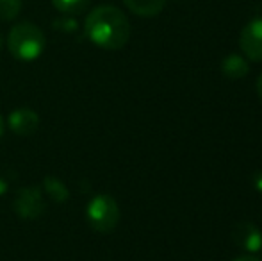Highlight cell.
Masks as SVG:
<instances>
[{
  "instance_id": "obj_1",
  "label": "cell",
  "mask_w": 262,
  "mask_h": 261,
  "mask_svg": "<svg viewBox=\"0 0 262 261\" xmlns=\"http://www.w3.org/2000/svg\"><path fill=\"white\" fill-rule=\"evenodd\" d=\"M86 36L104 50H120L130 38L127 16L114 6H98L88 14L84 25Z\"/></svg>"
},
{
  "instance_id": "obj_2",
  "label": "cell",
  "mask_w": 262,
  "mask_h": 261,
  "mask_svg": "<svg viewBox=\"0 0 262 261\" xmlns=\"http://www.w3.org/2000/svg\"><path fill=\"white\" fill-rule=\"evenodd\" d=\"M45 34L36 24L31 22H21L16 24L9 32L7 38V47L9 52L20 61H34L45 50Z\"/></svg>"
},
{
  "instance_id": "obj_3",
  "label": "cell",
  "mask_w": 262,
  "mask_h": 261,
  "mask_svg": "<svg viewBox=\"0 0 262 261\" xmlns=\"http://www.w3.org/2000/svg\"><path fill=\"white\" fill-rule=\"evenodd\" d=\"M86 220L100 234H109L116 229L120 222V208L118 202L111 195H97L88 202L86 208Z\"/></svg>"
},
{
  "instance_id": "obj_4",
  "label": "cell",
  "mask_w": 262,
  "mask_h": 261,
  "mask_svg": "<svg viewBox=\"0 0 262 261\" xmlns=\"http://www.w3.org/2000/svg\"><path fill=\"white\" fill-rule=\"evenodd\" d=\"M239 45L248 61H262V16L253 18L245 25Z\"/></svg>"
},
{
  "instance_id": "obj_5",
  "label": "cell",
  "mask_w": 262,
  "mask_h": 261,
  "mask_svg": "<svg viewBox=\"0 0 262 261\" xmlns=\"http://www.w3.org/2000/svg\"><path fill=\"white\" fill-rule=\"evenodd\" d=\"M232 240L241 251L248 254H257L262 251V231L248 220L235 224L232 229Z\"/></svg>"
},
{
  "instance_id": "obj_6",
  "label": "cell",
  "mask_w": 262,
  "mask_h": 261,
  "mask_svg": "<svg viewBox=\"0 0 262 261\" xmlns=\"http://www.w3.org/2000/svg\"><path fill=\"white\" fill-rule=\"evenodd\" d=\"M45 206H43L41 190L38 186L32 188H24L18 192L16 200H14V211L25 220H36L43 213Z\"/></svg>"
},
{
  "instance_id": "obj_7",
  "label": "cell",
  "mask_w": 262,
  "mask_h": 261,
  "mask_svg": "<svg viewBox=\"0 0 262 261\" xmlns=\"http://www.w3.org/2000/svg\"><path fill=\"white\" fill-rule=\"evenodd\" d=\"M9 127L18 136H32L39 127V116L32 109H16L9 115Z\"/></svg>"
},
{
  "instance_id": "obj_8",
  "label": "cell",
  "mask_w": 262,
  "mask_h": 261,
  "mask_svg": "<svg viewBox=\"0 0 262 261\" xmlns=\"http://www.w3.org/2000/svg\"><path fill=\"white\" fill-rule=\"evenodd\" d=\"M250 72L248 59L239 54H230L221 61V73L230 81H239L243 77H246Z\"/></svg>"
},
{
  "instance_id": "obj_9",
  "label": "cell",
  "mask_w": 262,
  "mask_h": 261,
  "mask_svg": "<svg viewBox=\"0 0 262 261\" xmlns=\"http://www.w3.org/2000/svg\"><path fill=\"white\" fill-rule=\"evenodd\" d=\"M125 6L138 16H156L166 6V0H123Z\"/></svg>"
},
{
  "instance_id": "obj_10",
  "label": "cell",
  "mask_w": 262,
  "mask_h": 261,
  "mask_svg": "<svg viewBox=\"0 0 262 261\" xmlns=\"http://www.w3.org/2000/svg\"><path fill=\"white\" fill-rule=\"evenodd\" d=\"M43 188H45L47 195H50V198L55 202H59V204H61V202H66L70 197L68 188H66L59 179L52 177V175L45 177V181H43Z\"/></svg>"
},
{
  "instance_id": "obj_11",
  "label": "cell",
  "mask_w": 262,
  "mask_h": 261,
  "mask_svg": "<svg viewBox=\"0 0 262 261\" xmlns=\"http://www.w3.org/2000/svg\"><path fill=\"white\" fill-rule=\"evenodd\" d=\"M54 7L64 14H80L88 7L90 0H52Z\"/></svg>"
},
{
  "instance_id": "obj_12",
  "label": "cell",
  "mask_w": 262,
  "mask_h": 261,
  "mask_svg": "<svg viewBox=\"0 0 262 261\" xmlns=\"http://www.w3.org/2000/svg\"><path fill=\"white\" fill-rule=\"evenodd\" d=\"M21 0H0V20L9 22L20 14Z\"/></svg>"
},
{
  "instance_id": "obj_13",
  "label": "cell",
  "mask_w": 262,
  "mask_h": 261,
  "mask_svg": "<svg viewBox=\"0 0 262 261\" xmlns=\"http://www.w3.org/2000/svg\"><path fill=\"white\" fill-rule=\"evenodd\" d=\"M55 25H59V29H64V31H75V29H77V22L72 20V18H68V20L57 22Z\"/></svg>"
},
{
  "instance_id": "obj_14",
  "label": "cell",
  "mask_w": 262,
  "mask_h": 261,
  "mask_svg": "<svg viewBox=\"0 0 262 261\" xmlns=\"http://www.w3.org/2000/svg\"><path fill=\"white\" fill-rule=\"evenodd\" d=\"M252 185L257 192L262 193V170H257L255 174L252 175Z\"/></svg>"
},
{
  "instance_id": "obj_15",
  "label": "cell",
  "mask_w": 262,
  "mask_h": 261,
  "mask_svg": "<svg viewBox=\"0 0 262 261\" xmlns=\"http://www.w3.org/2000/svg\"><path fill=\"white\" fill-rule=\"evenodd\" d=\"M232 261H260V259L255 258V254H246V256H239V258H234Z\"/></svg>"
},
{
  "instance_id": "obj_16",
  "label": "cell",
  "mask_w": 262,
  "mask_h": 261,
  "mask_svg": "<svg viewBox=\"0 0 262 261\" xmlns=\"http://www.w3.org/2000/svg\"><path fill=\"white\" fill-rule=\"evenodd\" d=\"M257 95H259V98L262 101V73H260L259 81H257Z\"/></svg>"
},
{
  "instance_id": "obj_17",
  "label": "cell",
  "mask_w": 262,
  "mask_h": 261,
  "mask_svg": "<svg viewBox=\"0 0 262 261\" xmlns=\"http://www.w3.org/2000/svg\"><path fill=\"white\" fill-rule=\"evenodd\" d=\"M6 192H7V183L4 181L2 177H0V195H4Z\"/></svg>"
},
{
  "instance_id": "obj_18",
  "label": "cell",
  "mask_w": 262,
  "mask_h": 261,
  "mask_svg": "<svg viewBox=\"0 0 262 261\" xmlns=\"http://www.w3.org/2000/svg\"><path fill=\"white\" fill-rule=\"evenodd\" d=\"M4 134V126H2V118H0V138H2Z\"/></svg>"
},
{
  "instance_id": "obj_19",
  "label": "cell",
  "mask_w": 262,
  "mask_h": 261,
  "mask_svg": "<svg viewBox=\"0 0 262 261\" xmlns=\"http://www.w3.org/2000/svg\"><path fill=\"white\" fill-rule=\"evenodd\" d=\"M0 47H2V38H0Z\"/></svg>"
}]
</instances>
